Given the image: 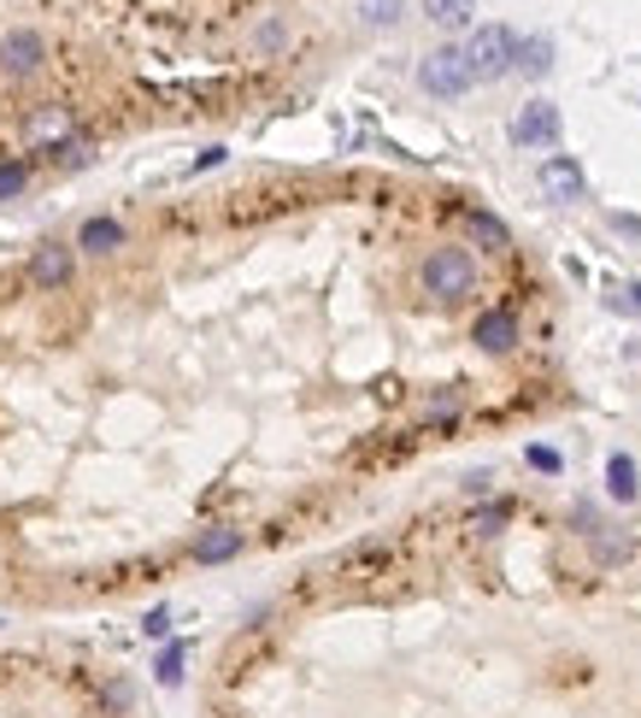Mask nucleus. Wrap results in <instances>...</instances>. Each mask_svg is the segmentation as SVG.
<instances>
[{"mask_svg": "<svg viewBox=\"0 0 641 718\" xmlns=\"http://www.w3.org/2000/svg\"><path fill=\"white\" fill-rule=\"evenodd\" d=\"M471 342H477L483 354H506V347H519V313H512V306H489V313L477 318V331H471Z\"/></svg>", "mask_w": 641, "mask_h": 718, "instance_id": "nucleus-7", "label": "nucleus"}, {"mask_svg": "<svg viewBox=\"0 0 641 718\" xmlns=\"http://www.w3.org/2000/svg\"><path fill=\"white\" fill-rule=\"evenodd\" d=\"M71 112L66 107H41L30 125H24V136H30V148H59V141H71Z\"/></svg>", "mask_w": 641, "mask_h": 718, "instance_id": "nucleus-9", "label": "nucleus"}, {"mask_svg": "<svg viewBox=\"0 0 641 718\" xmlns=\"http://www.w3.org/2000/svg\"><path fill=\"white\" fill-rule=\"evenodd\" d=\"M465 66L477 83H494V77L519 71V36H512L506 24H483L477 36L465 42Z\"/></svg>", "mask_w": 641, "mask_h": 718, "instance_id": "nucleus-2", "label": "nucleus"}, {"mask_svg": "<svg viewBox=\"0 0 641 718\" xmlns=\"http://www.w3.org/2000/svg\"><path fill=\"white\" fill-rule=\"evenodd\" d=\"M41 59H48V42H41L36 30H12L7 42H0V66H7L12 77H30Z\"/></svg>", "mask_w": 641, "mask_h": 718, "instance_id": "nucleus-8", "label": "nucleus"}, {"mask_svg": "<svg viewBox=\"0 0 641 718\" xmlns=\"http://www.w3.org/2000/svg\"><path fill=\"white\" fill-rule=\"evenodd\" d=\"M530 465L535 471H560V454H553V447H530Z\"/></svg>", "mask_w": 641, "mask_h": 718, "instance_id": "nucleus-21", "label": "nucleus"}, {"mask_svg": "<svg viewBox=\"0 0 641 718\" xmlns=\"http://www.w3.org/2000/svg\"><path fill=\"white\" fill-rule=\"evenodd\" d=\"M535 183H542V195L553 200V207H571V200H583V166H576L571 154H548L542 171H535Z\"/></svg>", "mask_w": 641, "mask_h": 718, "instance_id": "nucleus-4", "label": "nucleus"}, {"mask_svg": "<svg viewBox=\"0 0 641 718\" xmlns=\"http://www.w3.org/2000/svg\"><path fill=\"white\" fill-rule=\"evenodd\" d=\"M519 71H530V77H548V71H553V42H548V36H530V42H519Z\"/></svg>", "mask_w": 641, "mask_h": 718, "instance_id": "nucleus-15", "label": "nucleus"}, {"mask_svg": "<svg viewBox=\"0 0 641 718\" xmlns=\"http://www.w3.org/2000/svg\"><path fill=\"white\" fill-rule=\"evenodd\" d=\"M465 224H471V236L483 242V248H494V254H506L512 248V236H506V224L494 218V213H465Z\"/></svg>", "mask_w": 641, "mask_h": 718, "instance_id": "nucleus-14", "label": "nucleus"}, {"mask_svg": "<svg viewBox=\"0 0 641 718\" xmlns=\"http://www.w3.org/2000/svg\"><path fill=\"white\" fill-rule=\"evenodd\" d=\"M618 301H624V306H630V313H641V283H630V289H624V295H618Z\"/></svg>", "mask_w": 641, "mask_h": 718, "instance_id": "nucleus-22", "label": "nucleus"}, {"mask_svg": "<svg viewBox=\"0 0 641 718\" xmlns=\"http://www.w3.org/2000/svg\"><path fill=\"white\" fill-rule=\"evenodd\" d=\"M607 495H612V501H635V495H641V471H635L630 454H612V460H607Z\"/></svg>", "mask_w": 641, "mask_h": 718, "instance_id": "nucleus-12", "label": "nucleus"}, {"mask_svg": "<svg viewBox=\"0 0 641 718\" xmlns=\"http://www.w3.org/2000/svg\"><path fill=\"white\" fill-rule=\"evenodd\" d=\"M71 248L66 242H48V248H36L30 254V289H66L71 283Z\"/></svg>", "mask_w": 641, "mask_h": 718, "instance_id": "nucleus-6", "label": "nucleus"}, {"mask_svg": "<svg viewBox=\"0 0 641 718\" xmlns=\"http://www.w3.org/2000/svg\"><path fill=\"white\" fill-rule=\"evenodd\" d=\"M418 83H424V95L453 100V95H465L471 83H477V77H471V66H465V48H436V53H424Z\"/></svg>", "mask_w": 641, "mask_h": 718, "instance_id": "nucleus-3", "label": "nucleus"}, {"mask_svg": "<svg viewBox=\"0 0 641 718\" xmlns=\"http://www.w3.org/2000/svg\"><path fill=\"white\" fill-rule=\"evenodd\" d=\"M141 630H148V636H165V630H171V612H165V607H154L148 619H141Z\"/></svg>", "mask_w": 641, "mask_h": 718, "instance_id": "nucleus-20", "label": "nucleus"}, {"mask_svg": "<svg viewBox=\"0 0 641 718\" xmlns=\"http://www.w3.org/2000/svg\"><path fill=\"white\" fill-rule=\"evenodd\" d=\"M77 248H82V254H118V248H124V224H118V218H89V224L77 230Z\"/></svg>", "mask_w": 641, "mask_h": 718, "instance_id": "nucleus-11", "label": "nucleus"}, {"mask_svg": "<svg viewBox=\"0 0 641 718\" xmlns=\"http://www.w3.org/2000/svg\"><path fill=\"white\" fill-rule=\"evenodd\" d=\"M236 553H241V530H230V524H213V530L195 537V560L200 565H224V560H236Z\"/></svg>", "mask_w": 641, "mask_h": 718, "instance_id": "nucleus-10", "label": "nucleus"}, {"mask_svg": "<svg viewBox=\"0 0 641 718\" xmlns=\"http://www.w3.org/2000/svg\"><path fill=\"white\" fill-rule=\"evenodd\" d=\"M418 283H424V295H436V301H465L477 289V259L465 248H430V259L418 265Z\"/></svg>", "mask_w": 641, "mask_h": 718, "instance_id": "nucleus-1", "label": "nucleus"}, {"mask_svg": "<svg viewBox=\"0 0 641 718\" xmlns=\"http://www.w3.org/2000/svg\"><path fill=\"white\" fill-rule=\"evenodd\" d=\"M24 183H30V166H0V200L24 195Z\"/></svg>", "mask_w": 641, "mask_h": 718, "instance_id": "nucleus-18", "label": "nucleus"}, {"mask_svg": "<svg viewBox=\"0 0 641 718\" xmlns=\"http://www.w3.org/2000/svg\"><path fill=\"white\" fill-rule=\"evenodd\" d=\"M594 553H601L607 565H618V560H630V542H624V537H618V542H612V537H594Z\"/></svg>", "mask_w": 641, "mask_h": 718, "instance_id": "nucleus-19", "label": "nucleus"}, {"mask_svg": "<svg viewBox=\"0 0 641 718\" xmlns=\"http://www.w3.org/2000/svg\"><path fill=\"white\" fill-rule=\"evenodd\" d=\"M183 653H189V648H183V642H171V648L159 653V666H154V677H159L165 689H177V683H183Z\"/></svg>", "mask_w": 641, "mask_h": 718, "instance_id": "nucleus-16", "label": "nucleus"}, {"mask_svg": "<svg viewBox=\"0 0 641 718\" xmlns=\"http://www.w3.org/2000/svg\"><path fill=\"white\" fill-rule=\"evenodd\" d=\"M512 141H519V148H553V141H560V107H553V100H530V107L512 118Z\"/></svg>", "mask_w": 641, "mask_h": 718, "instance_id": "nucleus-5", "label": "nucleus"}, {"mask_svg": "<svg viewBox=\"0 0 641 718\" xmlns=\"http://www.w3.org/2000/svg\"><path fill=\"white\" fill-rule=\"evenodd\" d=\"M424 12H430V24H442V30H465L471 18H477V0H424Z\"/></svg>", "mask_w": 641, "mask_h": 718, "instance_id": "nucleus-13", "label": "nucleus"}, {"mask_svg": "<svg viewBox=\"0 0 641 718\" xmlns=\"http://www.w3.org/2000/svg\"><path fill=\"white\" fill-rule=\"evenodd\" d=\"M401 7H406V0H359V18H365V24H395Z\"/></svg>", "mask_w": 641, "mask_h": 718, "instance_id": "nucleus-17", "label": "nucleus"}]
</instances>
